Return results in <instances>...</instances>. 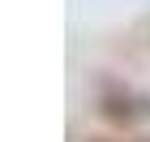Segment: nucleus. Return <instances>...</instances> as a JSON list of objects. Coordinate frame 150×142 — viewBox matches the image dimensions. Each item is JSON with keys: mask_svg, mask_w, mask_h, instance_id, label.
<instances>
[{"mask_svg": "<svg viewBox=\"0 0 150 142\" xmlns=\"http://www.w3.org/2000/svg\"><path fill=\"white\" fill-rule=\"evenodd\" d=\"M137 142H150V138H137Z\"/></svg>", "mask_w": 150, "mask_h": 142, "instance_id": "1", "label": "nucleus"}]
</instances>
